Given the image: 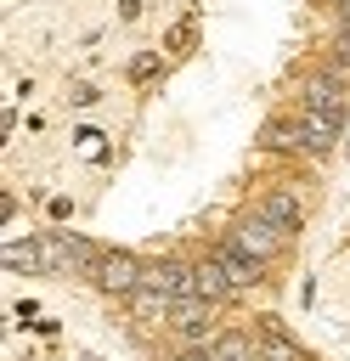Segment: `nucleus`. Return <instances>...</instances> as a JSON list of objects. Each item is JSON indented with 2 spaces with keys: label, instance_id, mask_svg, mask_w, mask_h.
<instances>
[{
  "label": "nucleus",
  "instance_id": "f257e3e1",
  "mask_svg": "<svg viewBox=\"0 0 350 361\" xmlns=\"http://www.w3.org/2000/svg\"><path fill=\"white\" fill-rule=\"evenodd\" d=\"M90 282H96V293H107V299H135L141 282H147V259H135L130 248H102Z\"/></svg>",
  "mask_w": 350,
  "mask_h": 361
},
{
  "label": "nucleus",
  "instance_id": "f03ea898",
  "mask_svg": "<svg viewBox=\"0 0 350 361\" xmlns=\"http://www.w3.org/2000/svg\"><path fill=\"white\" fill-rule=\"evenodd\" d=\"M226 243L231 248H243L248 259H260V265H271L277 254H282V243H288V231H277L260 209H248V214H237L231 226H226Z\"/></svg>",
  "mask_w": 350,
  "mask_h": 361
},
{
  "label": "nucleus",
  "instance_id": "7ed1b4c3",
  "mask_svg": "<svg viewBox=\"0 0 350 361\" xmlns=\"http://www.w3.org/2000/svg\"><path fill=\"white\" fill-rule=\"evenodd\" d=\"M40 248H45V271H96V259H102V248L90 237L62 231V226L40 231Z\"/></svg>",
  "mask_w": 350,
  "mask_h": 361
},
{
  "label": "nucleus",
  "instance_id": "20e7f679",
  "mask_svg": "<svg viewBox=\"0 0 350 361\" xmlns=\"http://www.w3.org/2000/svg\"><path fill=\"white\" fill-rule=\"evenodd\" d=\"M299 107H316V113H350V73H339V68L305 73V85H299Z\"/></svg>",
  "mask_w": 350,
  "mask_h": 361
},
{
  "label": "nucleus",
  "instance_id": "39448f33",
  "mask_svg": "<svg viewBox=\"0 0 350 361\" xmlns=\"http://www.w3.org/2000/svg\"><path fill=\"white\" fill-rule=\"evenodd\" d=\"M215 310H220V305H209V299H198V293L175 299V305H169L175 338H181V344H209V338H215Z\"/></svg>",
  "mask_w": 350,
  "mask_h": 361
},
{
  "label": "nucleus",
  "instance_id": "423d86ee",
  "mask_svg": "<svg viewBox=\"0 0 350 361\" xmlns=\"http://www.w3.org/2000/svg\"><path fill=\"white\" fill-rule=\"evenodd\" d=\"M294 124H299V147H305L310 158H327V152L339 147V135H344V113H316V107H299V113H294Z\"/></svg>",
  "mask_w": 350,
  "mask_h": 361
},
{
  "label": "nucleus",
  "instance_id": "0eeeda50",
  "mask_svg": "<svg viewBox=\"0 0 350 361\" xmlns=\"http://www.w3.org/2000/svg\"><path fill=\"white\" fill-rule=\"evenodd\" d=\"M254 209H260V214H265L277 231H288V237L305 226V203H299V192H288V186H271V192H260V203H254Z\"/></svg>",
  "mask_w": 350,
  "mask_h": 361
},
{
  "label": "nucleus",
  "instance_id": "6e6552de",
  "mask_svg": "<svg viewBox=\"0 0 350 361\" xmlns=\"http://www.w3.org/2000/svg\"><path fill=\"white\" fill-rule=\"evenodd\" d=\"M209 254H215V265L231 276V288H237V293H248V288H260V282H265V265H260V259H248L243 248H231L226 237H220Z\"/></svg>",
  "mask_w": 350,
  "mask_h": 361
},
{
  "label": "nucleus",
  "instance_id": "1a4fd4ad",
  "mask_svg": "<svg viewBox=\"0 0 350 361\" xmlns=\"http://www.w3.org/2000/svg\"><path fill=\"white\" fill-rule=\"evenodd\" d=\"M141 288H152L164 299H186L192 293V259H158V265H147V282Z\"/></svg>",
  "mask_w": 350,
  "mask_h": 361
},
{
  "label": "nucleus",
  "instance_id": "9d476101",
  "mask_svg": "<svg viewBox=\"0 0 350 361\" xmlns=\"http://www.w3.org/2000/svg\"><path fill=\"white\" fill-rule=\"evenodd\" d=\"M192 293H198V299H209V305H226V299H237V288H231V276L215 265V254L192 259Z\"/></svg>",
  "mask_w": 350,
  "mask_h": 361
},
{
  "label": "nucleus",
  "instance_id": "9b49d317",
  "mask_svg": "<svg viewBox=\"0 0 350 361\" xmlns=\"http://www.w3.org/2000/svg\"><path fill=\"white\" fill-rule=\"evenodd\" d=\"M0 265L17 271V276H45V248H40V237H17V243H6V248H0Z\"/></svg>",
  "mask_w": 350,
  "mask_h": 361
},
{
  "label": "nucleus",
  "instance_id": "f8f14e48",
  "mask_svg": "<svg viewBox=\"0 0 350 361\" xmlns=\"http://www.w3.org/2000/svg\"><path fill=\"white\" fill-rule=\"evenodd\" d=\"M209 355H215V361H260V344H254V333L226 327V333L209 338Z\"/></svg>",
  "mask_w": 350,
  "mask_h": 361
},
{
  "label": "nucleus",
  "instance_id": "ddd939ff",
  "mask_svg": "<svg viewBox=\"0 0 350 361\" xmlns=\"http://www.w3.org/2000/svg\"><path fill=\"white\" fill-rule=\"evenodd\" d=\"M254 344H260V361H305V350H299V344H294L277 322H260Z\"/></svg>",
  "mask_w": 350,
  "mask_h": 361
},
{
  "label": "nucleus",
  "instance_id": "4468645a",
  "mask_svg": "<svg viewBox=\"0 0 350 361\" xmlns=\"http://www.w3.org/2000/svg\"><path fill=\"white\" fill-rule=\"evenodd\" d=\"M260 141H265L271 152H305V147H299V124H294V118H271Z\"/></svg>",
  "mask_w": 350,
  "mask_h": 361
},
{
  "label": "nucleus",
  "instance_id": "2eb2a0df",
  "mask_svg": "<svg viewBox=\"0 0 350 361\" xmlns=\"http://www.w3.org/2000/svg\"><path fill=\"white\" fill-rule=\"evenodd\" d=\"M124 73H130V85H152V79L164 73V56H158V51H141V56H130Z\"/></svg>",
  "mask_w": 350,
  "mask_h": 361
},
{
  "label": "nucleus",
  "instance_id": "dca6fc26",
  "mask_svg": "<svg viewBox=\"0 0 350 361\" xmlns=\"http://www.w3.org/2000/svg\"><path fill=\"white\" fill-rule=\"evenodd\" d=\"M327 68L350 73V28H333V45H327Z\"/></svg>",
  "mask_w": 350,
  "mask_h": 361
},
{
  "label": "nucleus",
  "instance_id": "f3484780",
  "mask_svg": "<svg viewBox=\"0 0 350 361\" xmlns=\"http://www.w3.org/2000/svg\"><path fill=\"white\" fill-rule=\"evenodd\" d=\"M164 51H169V56L192 51V23H175V28H169V39H164Z\"/></svg>",
  "mask_w": 350,
  "mask_h": 361
},
{
  "label": "nucleus",
  "instance_id": "a211bd4d",
  "mask_svg": "<svg viewBox=\"0 0 350 361\" xmlns=\"http://www.w3.org/2000/svg\"><path fill=\"white\" fill-rule=\"evenodd\" d=\"M169 361H215V355H209V344H181Z\"/></svg>",
  "mask_w": 350,
  "mask_h": 361
},
{
  "label": "nucleus",
  "instance_id": "6ab92c4d",
  "mask_svg": "<svg viewBox=\"0 0 350 361\" xmlns=\"http://www.w3.org/2000/svg\"><path fill=\"white\" fill-rule=\"evenodd\" d=\"M333 17H339V28H350V0H344V6L333 11Z\"/></svg>",
  "mask_w": 350,
  "mask_h": 361
},
{
  "label": "nucleus",
  "instance_id": "aec40b11",
  "mask_svg": "<svg viewBox=\"0 0 350 361\" xmlns=\"http://www.w3.org/2000/svg\"><path fill=\"white\" fill-rule=\"evenodd\" d=\"M322 6H333V11H339V6H344V0H322Z\"/></svg>",
  "mask_w": 350,
  "mask_h": 361
}]
</instances>
